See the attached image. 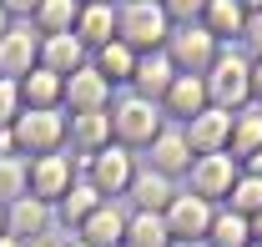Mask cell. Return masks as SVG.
I'll list each match as a JSON object with an SVG mask.
<instances>
[{
  "instance_id": "6da1fadb",
  "label": "cell",
  "mask_w": 262,
  "mask_h": 247,
  "mask_svg": "<svg viewBox=\"0 0 262 247\" xmlns=\"http://www.w3.org/2000/svg\"><path fill=\"white\" fill-rule=\"evenodd\" d=\"M166 35H171V20H166L162 5H151V0H121L116 5V40H126L136 56L166 51Z\"/></svg>"
},
{
  "instance_id": "7a4b0ae2",
  "label": "cell",
  "mask_w": 262,
  "mask_h": 247,
  "mask_svg": "<svg viewBox=\"0 0 262 247\" xmlns=\"http://www.w3.org/2000/svg\"><path fill=\"white\" fill-rule=\"evenodd\" d=\"M162 106L157 101H141V96H121V101H111V141L116 147H126V152H136V147H151L157 136H162Z\"/></svg>"
},
{
  "instance_id": "3957f363",
  "label": "cell",
  "mask_w": 262,
  "mask_h": 247,
  "mask_svg": "<svg viewBox=\"0 0 262 247\" xmlns=\"http://www.w3.org/2000/svg\"><path fill=\"white\" fill-rule=\"evenodd\" d=\"M202 81H207V101L217 111H242L252 101V61H242L237 51H222Z\"/></svg>"
},
{
  "instance_id": "277c9868",
  "label": "cell",
  "mask_w": 262,
  "mask_h": 247,
  "mask_svg": "<svg viewBox=\"0 0 262 247\" xmlns=\"http://www.w3.org/2000/svg\"><path fill=\"white\" fill-rule=\"evenodd\" d=\"M217 56H222V40L207 31V26H171V35H166V61L177 66V76H207Z\"/></svg>"
},
{
  "instance_id": "5b68a950",
  "label": "cell",
  "mask_w": 262,
  "mask_h": 247,
  "mask_svg": "<svg viewBox=\"0 0 262 247\" xmlns=\"http://www.w3.org/2000/svg\"><path fill=\"white\" fill-rule=\"evenodd\" d=\"M76 172H81V182H91L111 202V197H121V192H131V177H136V161H131V152L126 147H106V152H96V156H81L76 161Z\"/></svg>"
},
{
  "instance_id": "8992f818",
  "label": "cell",
  "mask_w": 262,
  "mask_h": 247,
  "mask_svg": "<svg viewBox=\"0 0 262 247\" xmlns=\"http://www.w3.org/2000/svg\"><path fill=\"white\" fill-rule=\"evenodd\" d=\"M15 152L26 156H51L66 147V111H20L15 116Z\"/></svg>"
},
{
  "instance_id": "52a82bcc",
  "label": "cell",
  "mask_w": 262,
  "mask_h": 247,
  "mask_svg": "<svg viewBox=\"0 0 262 247\" xmlns=\"http://www.w3.org/2000/svg\"><path fill=\"white\" fill-rule=\"evenodd\" d=\"M111 96H116V86H111L96 66L86 61L81 71H71V76H66L61 111H71V116H86V111H111Z\"/></svg>"
},
{
  "instance_id": "ba28073f",
  "label": "cell",
  "mask_w": 262,
  "mask_h": 247,
  "mask_svg": "<svg viewBox=\"0 0 262 247\" xmlns=\"http://www.w3.org/2000/svg\"><path fill=\"white\" fill-rule=\"evenodd\" d=\"M35 66H40V31L31 20H15L0 35V76L5 81H26Z\"/></svg>"
},
{
  "instance_id": "9c48e42d",
  "label": "cell",
  "mask_w": 262,
  "mask_h": 247,
  "mask_svg": "<svg viewBox=\"0 0 262 247\" xmlns=\"http://www.w3.org/2000/svg\"><path fill=\"white\" fill-rule=\"evenodd\" d=\"M71 187H76V156H71V152L31 156V197H35V202L56 207Z\"/></svg>"
},
{
  "instance_id": "30bf717a",
  "label": "cell",
  "mask_w": 262,
  "mask_h": 247,
  "mask_svg": "<svg viewBox=\"0 0 262 247\" xmlns=\"http://www.w3.org/2000/svg\"><path fill=\"white\" fill-rule=\"evenodd\" d=\"M212 202H202V197H192V192H177L171 197V207H166V232H171V242H207V232H212Z\"/></svg>"
},
{
  "instance_id": "8fae6325",
  "label": "cell",
  "mask_w": 262,
  "mask_h": 247,
  "mask_svg": "<svg viewBox=\"0 0 262 247\" xmlns=\"http://www.w3.org/2000/svg\"><path fill=\"white\" fill-rule=\"evenodd\" d=\"M187 177H192V197H202V202H212V207H217V202H227V192L237 187L242 167H237L227 152H217V156H196Z\"/></svg>"
},
{
  "instance_id": "7c38bea8",
  "label": "cell",
  "mask_w": 262,
  "mask_h": 247,
  "mask_svg": "<svg viewBox=\"0 0 262 247\" xmlns=\"http://www.w3.org/2000/svg\"><path fill=\"white\" fill-rule=\"evenodd\" d=\"M182 136H187L192 156H217V152H227V141H232V111L207 106L202 116H192V121L182 126Z\"/></svg>"
},
{
  "instance_id": "4fadbf2b",
  "label": "cell",
  "mask_w": 262,
  "mask_h": 247,
  "mask_svg": "<svg viewBox=\"0 0 262 247\" xmlns=\"http://www.w3.org/2000/svg\"><path fill=\"white\" fill-rule=\"evenodd\" d=\"M51 222H56V207L35 202L31 192H26V197H15V202L5 207V237H15V242H35V237L51 232Z\"/></svg>"
},
{
  "instance_id": "5bb4252c",
  "label": "cell",
  "mask_w": 262,
  "mask_h": 247,
  "mask_svg": "<svg viewBox=\"0 0 262 247\" xmlns=\"http://www.w3.org/2000/svg\"><path fill=\"white\" fill-rule=\"evenodd\" d=\"M192 147H187V136H182V126H162V136L151 141V152H146V172H157V177H182V172H192Z\"/></svg>"
},
{
  "instance_id": "9a60e30c",
  "label": "cell",
  "mask_w": 262,
  "mask_h": 247,
  "mask_svg": "<svg viewBox=\"0 0 262 247\" xmlns=\"http://www.w3.org/2000/svg\"><path fill=\"white\" fill-rule=\"evenodd\" d=\"M66 147L81 156H96L111 147V111H86V116H66Z\"/></svg>"
},
{
  "instance_id": "2e32d148",
  "label": "cell",
  "mask_w": 262,
  "mask_h": 247,
  "mask_svg": "<svg viewBox=\"0 0 262 247\" xmlns=\"http://www.w3.org/2000/svg\"><path fill=\"white\" fill-rule=\"evenodd\" d=\"M171 81H177V66L166 61V51H146V56H136L131 96H141V101H157V106H162V96L171 91Z\"/></svg>"
},
{
  "instance_id": "e0dca14e",
  "label": "cell",
  "mask_w": 262,
  "mask_h": 247,
  "mask_svg": "<svg viewBox=\"0 0 262 247\" xmlns=\"http://www.w3.org/2000/svg\"><path fill=\"white\" fill-rule=\"evenodd\" d=\"M91 61V51L76 40V31L66 35H40V71H51V76H71V71H81V66Z\"/></svg>"
},
{
  "instance_id": "ac0fdd59",
  "label": "cell",
  "mask_w": 262,
  "mask_h": 247,
  "mask_svg": "<svg viewBox=\"0 0 262 247\" xmlns=\"http://www.w3.org/2000/svg\"><path fill=\"white\" fill-rule=\"evenodd\" d=\"M76 237H81L86 247H121L126 242V212H121L116 202H101L96 212L76 227Z\"/></svg>"
},
{
  "instance_id": "d6986e66",
  "label": "cell",
  "mask_w": 262,
  "mask_h": 247,
  "mask_svg": "<svg viewBox=\"0 0 262 247\" xmlns=\"http://www.w3.org/2000/svg\"><path fill=\"white\" fill-rule=\"evenodd\" d=\"M212 101H207V81L202 76H177L171 81V91L162 96V116H177V121L187 126L192 116H202Z\"/></svg>"
},
{
  "instance_id": "ffe728a7",
  "label": "cell",
  "mask_w": 262,
  "mask_h": 247,
  "mask_svg": "<svg viewBox=\"0 0 262 247\" xmlns=\"http://www.w3.org/2000/svg\"><path fill=\"white\" fill-rule=\"evenodd\" d=\"M76 40H81L86 51L111 46V40H116V5H81V15H76Z\"/></svg>"
},
{
  "instance_id": "44dd1931",
  "label": "cell",
  "mask_w": 262,
  "mask_h": 247,
  "mask_svg": "<svg viewBox=\"0 0 262 247\" xmlns=\"http://www.w3.org/2000/svg\"><path fill=\"white\" fill-rule=\"evenodd\" d=\"M262 152V111L252 106H242V111H232V141H227V156L242 167L247 156Z\"/></svg>"
},
{
  "instance_id": "7402d4cb",
  "label": "cell",
  "mask_w": 262,
  "mask_h": 247,
  "mask_svg": "<svg viewBox=\"0 0 262 247\" xmlns=\"http://www.w3.org/2000/svg\"><path fill=\"white\" fill-rule=\"evenodd\" d=\"M61 96H66V81H61V76H51V71H40V66L20 81V101H26V111H61Z\"/></svg>"
},
{
  "instance_id": "603a6c76",
  "label": "cell",
  "mask_w": 262,
  "mask_h": 247,
  "mask_svg": "<svg viewBox=\"0 0 262 247\" xmlns=\"http://www.w3.org/2000/svg\"><path fill=\"white\" fill-rule=\"evenodd\" d=\"M126 197L136 202V212H157V217H162L166 207H171V197H177V187L166 182V177H157V172H136Z\"/></svg>"
},
{
  "instance_id": "cb8c5ba5",
  "label": "cell",
  "mask_w": 262,
  "mask_h": 247,
  "mask_svg": "<svg viewBox=\"0 0 262 247\" xmlns=\"http://www.w3.org/2000/svg\"><path fill=\"white\" fill-rule=\"evenodd\" d=\"M101 202H106V197H101L96 187H91V182H81V177H76V187H71V192H66L61 202H56V217H61L66 227H71V237H76V227H81L86 217L96 212Z\"/></svg>"
},
{
  "instance_id": "d4e9b609",
  "label": "cell",
  "mask_w": 262,
  "mask_h": 247,
  "mask_svg": "<svg viewBox=\"0 0 262 247\" xmlns=\"http://www.w3.org/2000/svg\"><path fill=\"white\" fill-rule=\"evenodd\" d=\"M91 66H96V71L106 76V81H111V86H121V81L131 86V71H136V51H131L126 40H111V46L91 51Z\"/></svg>"
},
{
  "instance_id": "484cf974",
  "label": "cell",
  "mask_w": 262,
  "mask_h": 247,
  "mask_svg": "<svg viewBox=\"0 0 262 247\" xmlns=\"http://www.w3.org/2000/svg\"><path fill=\"white\" fill-rule=\"evenodd\" d=\"M202 26L217 35V40H232V35H242V26H247V10H242L237 0H207Z\"/></svg>"
},
{
  "instance_id": "4316f807",
  "label": "cell",
  "mask_w": 262,
  "mask_h": 247,
  "mask_svg": "<svg viewBox=\"0 0 262 247\" xmlns=\"http://www.w3.org/2000/svg\"><path fill=\"white\" fill-rule=\"evenodd\" d=\"M76 15H81V0H40L31 26L40 35H66V31H76Z\"/></svg>"
},
{
  "instance_id": "83f0119b",
  "label": "cell",
  "mask_w": 262,
  "mask_h": 247,
  "mask_svg": "<svg viewBox=\"0 0 262 247\" xmlns=\"http://www.w3.org/2000/svg\"><path fill=\"white\" fill-rule=\"evenodd\" d=\"M121 247H171L166 217H157V212H131L126 217V242H121Z\"/></svg>"
},
{
  "instance_id": "f1b7e54d",
  "label": "cell",
  "mask_w": 262,
  "mask_h": 247,
  "mask_svg": "<svg viewBox=\"0 0 262 247\" xmlns=\"http://www.w3.org/2000/svg\"><path fill=\"white\" fill-rule=\"evenodd\" d=\"M207 247H252V222L237 212H212V232H207Z\"/></svg>"
},
{
  "instance_id": "f546056e",
  "label": "cell",
  "mask_w": 262,
  "mask_h": 247,
  "mask_svg": "<svg viewBox=\"0 0 262 247\" xmlns=\"http://www.w3.org/2000/svg\"><path fill=\"white\" fill-rule=\"evenodd\" d=\"M31 192V161L26 156H0V207Z\"/></svg>"
},
{
  "instance_id": "4dcf8cb0",
  "label": "cell",
  "mask_w": 262,
  "mask_h": 247,
  "mask_svg": "<svg viewBox=\"0 0 262 247\" xmlns=\"http://www.w3.org/2000/svg\"><path fill=\"white\" fill-rule=\"evenodd\" d=\"M227 212L247 217V222L262 212V177H252V172H242V177H237V187L227 192Z\"/></svg>"
},
{
  "instance_id": "1f68e13d",
  "label": "cell",
  "mask_w": 262,
  "mask_h": 247,
  "mask_svg": "<svg viewBox=\"0 0 262 247\" xmlns=\"http://www.w3.org/2000/svg\"><path fill=\"white\" fill-rule=\"evenodd\" d=\"M166 20L171 26H202V10H207V0H162Z\"/></svg>"
},
{
  "instance_id": "d6a6232c",
  "label": "cell",
  "mask_w": 262,
  "mask_h": 247,
  "mask_svg": "<svg viewBox=\"0 0 262 247\" xmlns=\"http://www.w3.org/2000/svg\"><path fill=\"white\" fill-rule=\"evenodd\" d=\"M20 111H26V101H20V81H5V76H0V126H15Z\"/></svg>"
},
{
  "instance_id": "836d02e7",
  "label": "cell",
  "mask_w": 262,
  "mask_h": 247,
  "mask_svg": "<svg viewBox=\"0 0 262 247\" xmlns=\"http://www.w3.org/2000/svg\"><path fill=\"white\" fill-rule=\"evenodd\" d=\"M242 40H247V51L262 61V10H257V15H247V26H242Z\"/></svg>"
},
{
  "instance_id": "e575fe53",
  "label": "cell",
  "mask_w": 262,
  "mask_h": 247,
  "mask_svg": "<svg viewBox=\"0 0 262 247\" xmlns=\"http://www.w3.org/2000/svg\"><path fill=\"white\" fill-rule=\"evenodd\" d=\"M0 5H5L10 20H31L35 10H40V0H0Z\"/></svg>"
},
{
  "instance_id": "d590c367",
  "label": "cell",
  "mask_w": 262,
  "mask_h": 247,
  "mask_svg": "<svg viewBox=\"0 0 262 247\" xmlns=\"http://www.w3.org/2000/svg\"><path fill=\"white\" fill-rule=\"evenodd\" d=\"M0 156H20V152H15V131H10V126H0Z\"/></svg>"
},
{
  "instance_id": "8d00e7d4",
  "label": "cell",
  "mask_w": 262,
  "mask_h": 247,
  "mask_svg": "<svg viewBox=\"0 0 262 247\" xmlns=\"http://www.w3.org/2000/svg\"><path fill=\"white\" fill-rule=\"evenodd\" d=\"M252 96L262 101V61H252Z\"/></svg>"
},
{
  "instance_id": "74e56055",
  "label": "cell",
  "mask_w": 262,
  "mask_h": 247,
  "mask_svg": "<svg viewBox=\"0 0 262 247\" xmlns=\"http://www.w3.org/2000/svg\"><path fill=\"white\" fill-rule=\"evenodd\" d=\"M237 5H242L247 15H257V10H262V0H237Z\"/></svg>"
},
{
  "instance_id": "f35d334b",
  "label": "cell",
  "mask_w": 262,
  "mask_h": 247,
  "mask_svg": "<svg viewBox=\"0 0 262 247\" xmlns=\"http://www.w3.org/2000/svg\"><path fill=\"white\" fill-rule=\"evenodd\" d=\"M252 242H262V212L252 217Z\"/></svg>"
},
{
  "instance_id": "ab89813d",
  "label": "cell",
  "mask_w": 262,
  "mask_h": 247,
  "mask_svg": "<svg viewBox=\"0 0 262 247\" xmlns=\"http://www.w3.org/2000/svg\"><path fill=\"white\" fill-rule=\"evenodd\" d=\"M10 26H15V20H10V15H5V5H0V35L10 31Z\"/></svg>"
},
{
  "instance_id": "60d3db41",
  "label": "cell",
  "mask_w": 262,
  "mask_h": 247,
  "mask_svg": "<svg viewBox=\"0 0 262 247\" xmlns=\"http://www.w3.org/2000/svg\"><path fill=\"white\" fill-rule=\"evenodd\" d=\"M20 247H56L51 237H35V242H20Z\"/></svg>"
},
{
  "instance_id": "b9f144b4",
  "label": "cell",
  "mask_w": 262,
  "mask_h": 247,
  "mask_svg": "<svg viewBox=\"0 0 262 247\" xmlns=\"http://www.w3.org/2000/svg\"><path fill=\"white\" fill-rule=\"evenodd\" d=\"M61 247H86V242H81V237H66V242Z\"/></svg>"
},
{
  "instance_id": "7bdbcfd3",
  "label": "cell",
  "mask_w": 262,
  "mask_h": 247,
  "mask_svg": "<svg viewBox=\"0 0 262 247\" xmlns=\"http://www.w3.org/2000/svg\"><path fill=\"white\" fill-rule=\"evenodd\" d=\"M81 5H116V0H81Z\"/></svg>"
},
{
  "instance_id": "ee69618b",
  "label": "cell",
  "mask_w": 262,
  "mask_h": 247,
  "mask_svg": "<svg viewBox=\"0 0 262 247\" xmlns=\"http://www.w3.org/2000/svg\"><path fill=\"white\" fill-rule=\"evenodd\" d=\"M0 247H20V242H15V237H0Z\"/></svg>"
},
{
  "instance_id": "f6af8a7d",
  "label": "cell",
  "mask_w": 262,
  "mask_h": 247,
  "mask_svg": "<svg viewBox=\"0 0 262 247\" xmlns=\"http://www.w3.org/2000/svg\"><path fill=\"white\" fill-rule=\"evenodd\" d=\"M0 237H5V207H0Z\"/></svg>"
},
{
  "instance_id": "bcb514c9",
  "label": "cell",
  "mask_w": 262,
  "mask_h": 247,
  "mask_svg": "<svg viewBox=\"0 0 262 247\" xmlns=\"http://www.w3.org/2000/svg\"><path fill=\"white\" fill-rule=\"evenodd\" d=\"M171 247H187V242H171Z\"/></svg>"
},
{
  "instance_id": "7dc6e473",
  "label": "cell",
  "mask_w": 262,
  "mask_h": 247,
  "mask_svg": "<svg viewBox=\"0 0 262 247\" xmlns=\"http://www.w3.org/2000/svg\"><path fill=\"white\" fill-rule=\"evenodd\" d=\"M151 5H162V0H151Z\"/></svg>"
},
{
  "instance_id": "c3c4849f",
  "label": "cell",
  "mask_w": 262,
  "mask_h": 247,
  "mask_svg": "<svg viewBox=\"0 0 262 247\" xmlns=\"http://www.w3.org/2000/svg\"><path fill=\"white\" fill-rule=\"evenodd\" d=\"M252 247H262V242H252Z\"/></svg>"
}]
</instances>
